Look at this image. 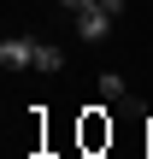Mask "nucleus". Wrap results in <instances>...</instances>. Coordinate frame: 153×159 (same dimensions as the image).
Masks as SVG:
<instances>
[{"instance_id":"f257e3e1","label":"nucleus","mask_w":153,"mask_h":159,"mask_svg":"<svg viewBox=\"0 0 153 159\" xmlns=\"http://www.w3.org/2000/svg\"><path fill=\"white\" fill-rule=\"evenodd\" d=\"M100 100H112V106H124V112H147V106H142V94H136L124 77H112V71L100 77Z\"/></svg>"},{"instance_id":"f03ea898","label":"nucleus","mask_w":153,"mask_h":159,"mask_svg":"<svg viewBox=\"0 0 153 159\" xmlns=\"http://www.w3.org/2000/svg\"><path fill=\"white\" fill-rule=\"evenodd\" d=\"M0 65H29L35 71V41L29 35H6L0 41Z\"/></svg>"},{"instance_id":"7ed1b4c3","label":"nucleus","mask_w":153,"mask_h":159,"mask_svg":"<svg viewBox=\"0 0 153 159\" xmlns=\"http://www.w3.org/2000/svg\"><path fill=\"white\" fill-rule=\"evenodd\" d=\"M77 30H83V41H106V30H112V12H77Z\"/></svg>"},{"instance_id":"20e7f679","label":"nucleus","mask_w":153,"mask_h":159,"mask_svg":"<svg viewBox=\"0 0 153 159\" xmlns=\"http://www.w3.org/2000/svg\"><path fill=\"white\" fill-rule=\"evenodd\" d=\"M59 65H65V53L47 47V41H35V71H59Z\"/></svg>"},{"instance_id":"39448f33","label":"nucleus","mask_w":153,"mask_h":159,"mask_svg":"<svg viewBox=\"0 0 153 159\" xmlns=\"http://www.w3.org/2000/svg\"><path fill=\"white\" fill-rule=\"evenodd\" d=\"M65 6H71V12H94L100 0H65Z\"/></svg>"},{"instance_id":"423d86ee","label":"nucleus","mask_w":153,"mask_h":159,"mask_svg":"<svg viewBox=\"0 0 153 159\" xmlns=\"http://www.w3.org/2000/svg\"><path fill=\"white\" fill-rule=\"evenodd\" d=\"M100 12H112V18H118V12H124V0H100Z\"/></svg>"}]
</instances>
